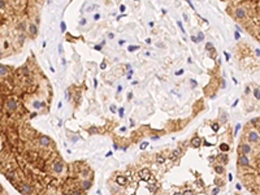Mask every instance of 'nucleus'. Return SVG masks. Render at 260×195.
Here are the masks:
<instances>
[{"instance_id": "1", "label": "nucleus", "mask_w": 260, "mask_h": 195, "mask_svg": "<svg viewBox=\"0 0 260 195\" xmlns=\"http://www.w3.org/2000/svg\"><path fill=\"white\" fill-rule=\"evenodd\" d=\"M27 39L32 38L26 21L12 4L0 0V60L20 52Z\"/></svg>"}, {"instance_id": "2", "label": "nucleus", "mask_w": 260, "mask_h": 195, "mask_svg": "<svg viewBox=\"0 0 260 195\" xmlns=\"http://www.w3.org/2000/svg\"><path fill=\"white\" fill-rule=\"evenodd\" d=\"M139 177L142 178L143 181H148L151 178L150 171H148V169H142V171L139 172Z\"/></svg>"}, {"instance_id": "3", "label": "nucleus", "mask_w": 260, "mask_h": 195, "mask_svg": "<svg viewBox=\"0 0 260 195\" xmlns=\"http://www.w3.org/2000/svg\"><path fill=\"white\" fill-rule=\"evenodd\" d=\"M62 168H64V166H62V161H57L53 164V171L57 172V173L62 172Z\"/></svg>"}, {"instance_id": "4", "label": "nucleus", "mask_w": 260, "mask_h": 195, "mask_svg": "<svg viewBox=\"0 0 260 195\" xmlns=\"http://www.w3.org/2000/svg\"><path fill=\"white\" fill-rule=\"evenodd\" d=\"M248 139H250L251 142H257V141H259V136H257V133H255V132H250Z\"/></svg>"}, {"instance_id": "5", "label": "nucleus", "mask_w": 260, "mask_h": 195, "mask_svg": "<svg viewBox=\"0 0 260 195\" xmlns=\"http://www.w3.org/2000/svg\"><path fill=\"white\" fill-rule=\"evenodd\" d=\"M116 182H117V185H120V186H124V185H126V178H125L124 176H118V177L116 178Z\"/></svg>"}, {"instance_id": "6", "label": "nucleus", "mask_w": 260, "mask_h": 195, "mask_svg": "<svg viewBox=\"0 0 260 195\" xmlns=\"http://www.w3.org/2000/svg\"><path fill=\"white\" fill-rule=\"evenodd\" d=\"M201 143H202V139L198 138V137H195V138L191 141V146L195 148H198L199 146H201Z\"/></svg>"}, {"instance_id": "7", "label": "nucleus", "mask_w": 260, "mask_h": 195, "mask_svg": "<svg viewBox=\"0 0 260 195\" xmlns=\"http://www.w3.org/2000/svg\"><path fill=\"white\" fill-rule=\"evenodd\" d=\"M248 159H247V156H246V155H241L240 156V164L241 166H243V167H246V166H248Z\"/></svg>"}, {"instance_id": "8", "label": "nucleus", "mask_w": 260, "mask_h": 195, "mask_svg": "<svg viewBox=\"0 0 260 195\" xmlns=\"http://www.w3.org/2000/svg\"><path fill=\"white\" fill-rule=\"evenodd\" d=\"M251 151V147L248 145H242L241 146V152H242V155H247L248 152Z\"/></svg>"}, {"instance_id": "9", "label": "nucleus", "mask_w": 260, "mask_h": 195, "mask_svg": "<svg viewBox=\"0 0 260 195\" xmlns=\"http://www.w3.org/2000/svg\"><path fill=\"white\" fill-rule=\"evenodd\" d=\"M48 143H50V138H47V137H42V138H41V145L42 146H47Z\"/></svg>"}, {"instance_id": "10", "label": "nucleus", "mask_w": 260, "mask_h": 195, "mask_svg": "<svg viewBox=\"0 0 260 195\" xmlns=\"http://www.w3.org/2000/svg\"><path fill=\"white\" fill-rule=\"evenodd\" d=\"M220 150H221L222 152H228V151H229V146H228L226 143H222V145L220 146Z\"/></svg>"}, {"instance_id": "11", "label": "nucleus", "mask_w": 260, "mask_h": 195, "mask_svg": "<svg viewBox=\"0 0 260 195\" xmlns=\"http://www.w3.org/2000/svg\"><path fill=\"white\" fill-rule=\"evenodd\" d=\"M219 159H220V161L224 162V164H226V162H228V156H226V155H222V156H220Z\"/></svg>"}, {"instance_id": "12", "label": "nucleus", "mask_w": 260, "mask_h": 195, "mask_svg": "<svg viewBox=\"0 0 260 195\" xmlns=\"http://www.w3.org/2000/svg\"><path fill=\"white\" fill-rule=\"evenodd\" d=\"M178 155H180V151H178V150H176L175 152H173V154L171 155V159H176V157H177Z\"/></svg>"}, {"instance_id": "13", "label": "nucleus", "mask_w": 260, "mask_h": 195, "mask_svg": "<svg viewBox=\"0 0 260 195\" xmlns=\"http://www.w3.org/2000/svg\"><path fill=\"white\" fill-rule=\"evenodd\" d=\"M216 172H217V173H219V175H221L222 172H224V168H222V167H216Z\"/></svg>"}, {"instance_id": "14", "label": "nucleus", "mask_w": 260, "mask_h": 195, "mask_svg": "<svg viewBox=\"0 0 260 195\" xmlns=\"http://www.w3.org/2000/svg\"><path fill=\"white\" fill-rule=\"evenodd\" d=\"M83 187H85V189H89L90 182H87V181H83Z\"/></svg>"}, {"instance_id": "15", "label": "nucleus", "mask_w": 260, "mask_h": 195, "mask_svg": "<svg viewBox=\"0 0 260 195\" xmlns=\"http://www.w3.org/2000/svg\"><path fill=\"white\" fill-rule=\"evenodd\" d=\"M148 146V143L147 142H143V143H141V150H145L146 147H147Z\"/></svg>"}, {"instance_id": "16", "label": "nucleus", "mask_w": 260, "mask_h": 195, "mask_svg": "<svg viewBox=\"0 0 260 195\" xmlns=\"http://www.w3.org/2000/svg\"><path fill=\"white\" fill-rule=\"evenodd\" d=\"M212 130H213V132H217V130H219V125L213 124L212 125Z\"/></svg>"}, {"instance_id": "17", "label": "nucleus", "mask_w": 260, "mask_h": 195, "mask_svg": "<svg viewBox=\"0 0 260 195\" xmlns=\"http://www.w3.org/2000/svg\"><path fill=\"white\" fill-rule=\"evenodd\" d=\"M254 94H255V98H256V99H259V89H255Z\"/></svg>"}, {"instance_id": "18", "label": "nucleus", "mask_w": 260, "mask_h": 195, "mask_svg": "<svg viewBox=\"0 0 260 195\" xmlns=\"http://www.w3.org/2000/svg\"><path fill=\"white\" fill-rule=\"evenodd\" d=\"M164 160L166 159H164L162 156H157V162H164Z\"/></svg>"}, {"instance_id": "19", "label": "nucleus", "mask_w": 260, "mask_h": 195, "mask_svg": "<svg viewBox=\"0 0 260 195\" xmlns=\"http://www.w3.org/2000/svg\"><path fill=\"white\" fill-rule=\"evenodd\" d=\"M212 194H213V195H217V194H219V189H217V187H216V189H213V190H212Z\"/></svg>"}, {"instance_id": "20", "label": "nucleus", "mask_w": 260, "mask_h": 195, "mask_svg": "<svg viewBox=\"0 0 260 195\" xmlns=\"http://www.w3.org/2000/svg\"><path fill=\"white\" fill-rule=\"evenodd\" d=\"M183 195H194V194H192V191H190V190H186V191L183 192Z\"/></svg>"}, {"instance_id": "21", "label": "nucleus", "mask_w": 260, "mask_h": 195, "mask_svg": "<svg viewBox=\"0 0 260 195\" xmlns=\"http://www.w3.org/2000/svg\"><path fill=\"white\" fill-rule=\"evenodd\" d=\"M118 115H120V117H122V116H124V110H122V108H120V112H118Z\"/></svg>"}, {"instance_id": "22", "label": "nucleus", "mask_w": 260, "mask_h": 195, "mask_svg": "<svg viewBox=\"0 0 260 195\" xmlns=\"http://www.w3.org/2000/svg\"><path fill=\"white\" fill-rule=\"evenodd\" d=\"M0 195H7L6 192H4V190H3V187L0 186Z\"/></svg>"}, {"instance_id": "23", "label": "nucleus", "mask_w": 260, "mask_h": 195, "mask_svg": "<svg viewBox=\"0 0 260 195\" xmlns=\"http://www.w3.org/2000/svg\"><path fill=\"white\" fill-rule=\"evenodd\" d=\"M111 111H112V112H116V107L115 106L111 107Z\"/></svg>"}, {"instance_id": "24", "label": "nucleus", "mask_w": 260, "mask_h": 195, "mask_svg": "<svg viewBox=\"0 0 260 195\" xmlns=\"http://www.w3.org/2000/svg\"><path fill=\"white\" fill-rule=\"evenodd\" d=\"M175 195H182V194H181V192H176Z\"/></svg>"}]
</instances>
